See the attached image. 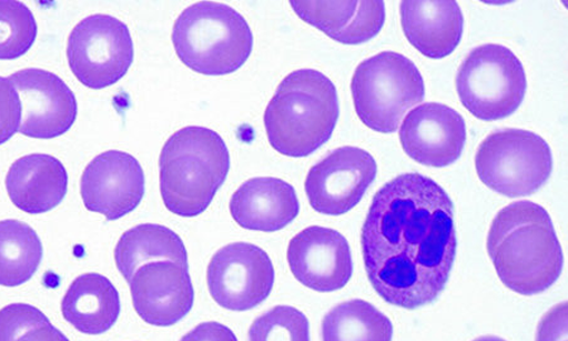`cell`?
I'll return each instance as SVG.
<instances>
[{
  "label": "cell",
  "instance_id": "6da1fadb",
  "mask_svg": "<svg viewBox=\"0 0 568 341\" xmlns=\"http://www.w3.org/2000/svg\"><path fill=\"white\" fill-rule=\"evenodd\" d=\"M454 202L435 180L405 173L374 197L362 233L366 274L379 297L406 310L434 302L453 271Z\"/></svg>",
  "mask_w": 568,
  "mask_h": 341
},
{
  "label": "cell",
  "instance_id": "7a4b0ae2",
  "mask_svg": "<svg viewBox=\"0 0 568 341\" xmlns=\"http://www.w3.org/2000/svg\"><path fill=\"white\" fill-rule=\"evenodd\" d=\"M487 249L500 281L525 297L547 291L564 270L551 217L532 201L511 202L493 220Z\"/></svg>",
  "mask_w": 568,
  "mask_h": 341
},
{
  "label": "cell",
  "instance_id": "3957f363",
  "mask_svg": "<svg viewBox=\"0 0 568 341\" xmlns=\"http://www.w3.org/2000/svg\"><path fill=\"white\" fill-rule=\"evenodd\" d=\"M338 116L334 82L323 72L301 69L278 86L265 109L264 127L273 150L301 159L332 138Z\"/></svg>",
  "mask_w": 568,
  "mask_h": 341
},
{
  "label": "cell",
  "instance_id": "277c9868",
  "mask_svg": "<svg viewBox=\"0 0 568 341\" xmlns=\"http://www.w3.org/2000/svg\"><path fill=\"white\" fill-rule=\"evenodd\" d=\"M161 195L173 214H203L231 170V154L220 134L204 127L180 129L160 157Z\"/></svg>",
  "mask_w": 568,
  "mask_h": 341
},
{
  "label": "cell",
  "instance_id": "5b68a950",
  "mask_svg": "<svg viewBox=\"0 0 568 341\" xmlns=\"http://www.w3.org/2000/svg\"><path fill=\"white\" fill-rule=\"evenodd\" d=\"M180 60L203 76L222 77L240 70L253 51V32L234 8L199 2L183 11L172 31Z\"/></svg>",
  "mask_w": 568,
  "mask_h": 341
},
{
  "label": "cell",
  "instance_id": "8992f818",
  "mask_svg": "<svg viewBox=\"0 0 568 341\" xmlns=\"http://www.w3.org/2000/svg\"><path fill=\"white\" fill-rule=\"evenodd\" d=\"M355 112L375 132L393 133L409 109L423 103L425 81L414 61L381 52L356 68L352 81Z\"/></svg>",
  "mask_w": 568,
  "mask_h": 341
},
{
  "label": "cell",
  "instance_id": "52a82bcc",
  "mask_svg": "<svg viewBox=\"0 0 568 341\" xmlns=\"http://www.w3.org/2000/svg\"><path fill=\"white\" fill-rule=\"evenodd\" d=\"M465 109L480 121L507 118L524 103L527 77L524 63L506 46L489 43L474 49L456 77Z\"/></svg>",
  "mask_w": 568,
  "mask_h": 341
},
{
  "label": "cell",
  "instance_id": "ba28073f",
  "mask_svg": "<svg viewBox=\"0 0 568 341\" xmlns=\"http://www.w3.org/2000/svg\"><path fill=\"white\" fill-rule=\"evenodd\" d=\"M475 168L485 185L500 195L529 197L551 178L552 151L535 132L503 129L481 142Z\"/></svg>",
  "mask_w": 568,
  "mask_h": 341
},
{
  "label": "cell",
  "instance_id": "9c48e42d",
  "mask_svg": "<svg viewBox=\"0 0 568 341\" xmlns=\"http://www.w3.org/2000/svg\"><path fill=\"white\" fill-rule=\"evenodd\" d=\"M68 59L75 78L89 89L112 87L125 77L134 59L126 24L108 14L85 18L72 30Z\"/></svg>",
  "mask_w": 568,
  "mask_h": 341
},
{
  "label": "cell",
  "instance_id": "30bf717a",
  "mask_svg": "<svg viewBox=\"0 0 568 341\" xmlns=\"http://www.w3.org/2000/svg\"><path fill=\"white\" fill-rule=\"evenodd\" d=\"M274 284V267L267 252L251 243L237 242L220 249L207 267L210 294L229 311H250L268 299Z\"/></svg>",
  "mask_w": 568,
  "mask_h": 341
},
{
  "label": "cell",
  "instance_id": "8fae6325",
  "mask_svg": "<svg viewBox=\"0 0 568 341\" xmlns=\"http://www.w3.org/2000/svg\"><path fill=\"white\" fill-rule=\"evenodd\" d=\"M377 172L369 152L342 147L310 170L305 182L310 205L320 214L343 215L359 204Z\"/></svg>",
  "mask_w": 568,
  "mask_h": 341
},
{
  "label": "cell",
  "instance_id": "7c38bea8",
  "mask_svg": "<svg viewBox=\"0 0 568 341\" xmlns=\"http://www.w3.org/2000/svg\"><path fill=\"white\" fill-rule=\"evenodd\" d=\"M12 81L22 104L20 132L34 140H52L65 134L78 117L75 94L53 72L24 69Z\"/></svg>",
  "mask_w": 568,
  "mask_h": 341
},
{
  "label": "cell",
  "instance_id": "4fadbf2b",
  "mask_svg": "<svg viewBox=\"0 0 568 341\" xmlns=\"http://www.w3.org/2000/svg\"><path fill=\"white\" fill-rule=\"evenodd\" d=\"M144 172L139 160L108 151L91 161L81 178V198L88 210L118 220L139 208L144 197Z\"/></svg>",
  "mask_w": 568,
  "mask_h": 341
},
{
  "label": "cell",
  "instance_id": "5bb4252c",
  "mask_svg": "<svg viewBox=\"0 0 568 341\" xmlns=\"http://www.w3.org/2000/svg\"><path fill=\"white\" fill-rule=\"evenodd\" d=\"M287 261L296 280L316 292L345 288L353 275L351 245L337 230L308 227L288 244Z\"/></svg>",
  "mask_w": 568,
  "mask_h": 341
},
{
  "label": "cell",
  "instance_id": "9a60e30c",
  "mask_svg": "<svg viewBox=\"0 0 568 341\" xmlns=\"http://www.w3.org/2000/svg\"><path fill=\"white\" fill-rule=\"evenodd\" d=\"M403 150L428 168H447L460 159L466 143L464 118L455 109L425 103L410 110L399 129Z\"/></svg>",
  "mask_w": 568,
  "mask_h": 341
},
{
  "label": "cell",
  "instance_id": "2e32d148",
  "mask_svg": "<svg viewBox=\"0 0 568 341\" xmlns=\"http://www.w3.org/2000/svg\"><path fill=\"white\" fill-rule=\"evenodd\" d=\"M130 284L134 310L146 324L175 325L194 307L189 269L175 262L146 263L135 271Z\"/></svg>",
  "mask_w": 568,
  "mask_h": 341
},
{
  "label": "cell",
  "instance_id": "e0dca14e",
  "mask_svg": "<svg viewBox=\"0 0 568 341\" xmlns=\"http://www.w3.org/2000/svg\"><path fill=\"white\" fill-rule=\"evenodd\" d=\"M400 21L410 44L428 59H445L460 44L464 16L453 0H407Z\"/></svg>",
  "mask_w": 568,
  "mask_h": 341
},
{
  "label": "cell",
  "instance_id": "ac0fdd59",
  "mask_svg": "<svg viewBox=\"0 0 568 341\" xmlns=\"http://www.w3.org/2000/svg\"><path fill=\"white\" fill-rule=\"evenodd\" d=\"M237 225L254 232H278L300 214L296 190L274 178H255L243 183L231 200Z\"/></svg>",
  "mask_w": 568,
  "mask_h": 341
},
{
  "label": "cell",
  "instance_id": "d6986e66",
  "mask_svg": "<svg viewBox=\"0 0 568 341\" xmlns=\"http://www.w3.org/2000/svg\"><path fill=\"white\" fill-rule=\"evenodd\" d=\"M69 174L57 157L33 153L9 169L6 187L13 204L27 214L39 215L58 208L65 199Z\"/></svg>",
  "mask_w": 568,
  "mask_h": 341
},
{
  "label": "cell",
  "instance_id": "ffe728a7",
  "mask_svg": "<svg viewBox=\"0 0 568 341\" xmlns=\"http://www.w3.org/2000/svg\"><path fill=\"white\" fill-rule=\"evenodd\" d=\"M302 21L337 42L361 44L377 36L386 22V6L378 2H291Z\"/></svg>",
  "mask_w": 568,
  "mask_h": 341
},
{
  "label": "cell",
  "instance_id": "44dd1931",
  "mask_svg": "<svg viewBox=\"0 0 568 341\" xmlns=\"http://www.w3.org/2000/svg\"><path fill=\"white\" fill-rule=\"evenodd\" d=\"M61 311L80 333L100 335L112 329L121 315V298L105 275L85 273L70 284Z\"/></svg>",
  "mask_w": 568,
  "mask_h": 341
},
{
  "label": "cell",
  "instance_id": "7402d4cb",
  "mask_svg": "<svg viewBox=\"0 0 568 341\" xmlns=\"http://www.w3.org/2000/svg\"><path fill=\"white\" fill-rule=\"evenodd\" d=\"M114 260L128 283L146 263L169 261L189 269L186 247L180 235L159 224H142L126 230L115 247Z\"/></svg>",
  "mask_w": 568,
  "mask_h": 341
},
{
  "label": "cell",
  "instance_id": "603a6c76",
  "mask_svg": "<svg viewBox=\"0 0 568 341\" xmlns=\"http://www.w3.org/2000/svg\"><path fill=\"white\" fill-rule=\"evenodd\" d=\"M39 234L20 220L0 221V285L17 288L29 282L41 264Z\"/></svg>",
  "mask_w": 568,
  "mask_h": 341
},
{
  "label": "cell",
  "instance_id": "cb8c5ba5",
  "mask_svg": "<svg viewBox=\"0 0 568 341\" xmlns=\"http://www.w3.org/2000/svg\"><path fill=\"white\" fill-rule=\"evenodd\" d=\"M392 321L363 300L341 303L323 321V341H392Z\"/></svg>",
  "mask_w": 568,
  "mask_h": 341
},
{
  "label": "cell",
  "instance_id": "d4e9b609",
  "mask_svg": "<svg viewBox=\"0 0 568 341\" xmlns=\"http://www.w3.org/2000/svg\"><path fill=\"white\" fill-rule=\"evenodd\" d=\"M31 9L18 0H0V60H16L29 52L37 39Z\"/></svg>",
  "mask_w": 568,
  "mask_h": 341
},
{
  "label": "cell",
  "instance_id": "484cf974",
  "mask_svg": "<svg viewBox=\"0 0 568 341\" xmlns=\"http://www.w3.org/2000/svg\"><path fill=\"white\" fill-rule=\"evenodd\" d=\"M0 341H70L44 313L29 303L0 310Z\"/></svg>",
  "mask_w": 568,
  "mask_h": 341
},
{
  "label": "cell",
  "instance_id": "4316f807",
  "mask_svg": "<svg viewBox=\"0 0 568 341\" xmlns=\"http://www.w3.org/2000/svg\"><path fill=\"white\" fill-rule=\"evenodd\" d=\"M250 341H311L308 319L296 308H273L253 322Z\"/></svg>",
  "mask_w": 568,
  "mask_h": 341
},
{
  "label": "cell",
  "instance_id": "83f0119b",
  "mask_svg": "<svg viewBox=\"0 0 568 341\" xmlns=\"http://www.w3.org/2000/svg\"><path fill=\"white\" fill-rule=\"evenodd\" d=\"M22 104L12 81L0 77V144L11 140L20 129Z\"/></svg>",
  "mask_w": 568,
  "mask_h": 341
},
{
  "label": "cell",
  "instance_id": "f1b7e54d",
  "mask_svg": "<svg viewBox=\"0 0 568 341\" xmlns=\"http://www.w3.org/2000/svg\"><path fill=\"white\" fill-rule=\"evenodd\" d=\"M536 341H567V302L549 310L540 320Z\"/></svg>",
  "mask_w": 568,
  "mask_h": 341
},
{
  "label": "cell",
  "instance_id": "f546056e",
  "mask_svg": "<svg viewBox=\"0 0 568 341\" xmlns=\"http://www.w3.org/2000/svg\"><path fill=\"white\" fill-rule=\"evenodd\" d=\"M181 341H237V338L220 322L207 321L192 329Z\"/></svg>",
  "mask_w": 568,
  "mask_h": 341
},
{
  "label": "cell",
  "instance_id": "4dcf8cb0",
  "mask_svg": "<svg viewBox=\"0 0 568 341\" xmlns=\"http://www.w3.org/2000/svg\"><path fill=\"white\" fill-rule=\"evenodd\" d=\"M474 341H507V340H504L499 337L487 335V337H480L478 339H475Z\"/></svg>",
  "mask_w": 568,
  "mask_h": 341
}]
</instances>
